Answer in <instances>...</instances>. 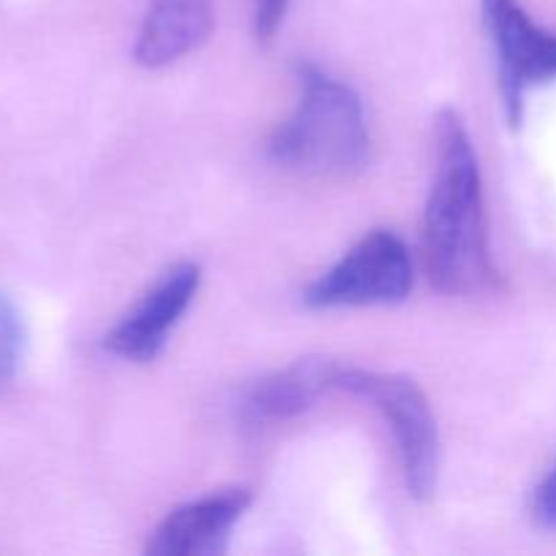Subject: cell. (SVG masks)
Masks as SVG:
<instances>
[{
	"label": "cell",
	"mask_w": 556,
	"mask_h": 556,
	"mask_svg": "<svg viewBox=\"0 0 556 556\" xmlns=\"http://www.w3.org/2000/svg\"><path fill=\"white\" fill-rule=\"evenodd\" d=\"M302 98L271 136V157L313 179H351L367 166L369 130L362 98L324 71H299Z\"/></svg>",
	"instance_id": "obj_2"
},
{
	"label": "cell",
	"mask_w": 556,
	"mask_h": 556,
	"mask_svg": "<svg viewBox=\"0 0 556 556\" xmlns=\"http://www.w3.org/2000/svg\"><path fill=\"white\" fill-rule=\"evenodd\" d=\"M212 22V0H152L136 38V63L144 68L177 63L210 38Z\"/></svg>",
	"instance_id": "obj_9"
},
{
	"label": "cell",
	"mask_w": 556,
	"mask_h": 556,
	"mask_svg": "<svg viewBox=\"0 0 556 556\" xmlns=\"http://www.w3.org/2000/svg\"><path fill=\"white\" fill-rule=\"evenodd\" d=\"M481 11L497 49L508 119L519 125L527 87L556 79V33L538 27L519 0H481Z\"/></svg>",
	"instance_id": "obj_5"
},
{
	"label": "cell",
	"mask_w": 556,
	"mask_h": 556,
	"mask_svg": "<svg viewBox=\"0 0 556 556\" xmlns=\"http://www.w3.org/2000/svg\"><path fill=\"white\" fill-rule=\"evenodd\" d=\"M413 264L407 244L394 231L367 233L304 293L309 307H369L407 299Z\"/></svg>",
	"instance_id": "obj_4"
},
{
	"label": "cell",
	"mask_w": 556,
	"mask_h": 556,
	"mask_svg": "<svg viewBox=\"0 0 556 556\" xmlns=\"http://www.w3.org/2000/svg\"><path fill=\"white\" fill-rule=\"evenodd\" d=\"M291 0H253V33L258 41H271L280 30Z\"/></svg>",
	"instance_id": "obj_11"
},
{
	"label": "cell",
	"mask_w": 556,
	"mask_h": 556,
	"mask_svg": "<svg viewBox=\"0 0 556 556\" xmlns=\"http://www.w3.org/2000/svg\"><path fill=\"white\" fill-rule=\"evenodd\" d=\"M25 351V324L9 296H0V386L14 380Z\"/></svg>",
	"instance_id": "obj_10"
},
{
	"label": "cell",
	"mask_w": 556,
	"mask_h": 556,
	"mask_svg": "<svg viewBox=\"0 0 556 556\" xmlns=\"http://www.w3.org/2000/svg\"><path fill=\"white\" fill-rule=\"evenodd\" d=\"M438 166L424 212V264L445 296H472L497 280L489 253L486 204L472 139L454 109L438 114Z\"/></svg>",
	"instance_id": "obj_1"
},
{
	"label": "cell",
	"mask_w": 556,
	"mask_h": 556,
	"mask_svg": "<svg viewBox=\"0 0 556 556\" xmlns=\"http://www.w3.org/2000/svg\"><path fill=\"white\" fill-rule=\"evenodd\" d=\"M340 369V364L329 356L299 358L291 367L258 380L244 394L242 421L248 427H266L302 416L326 391L337 389Z\"/></svg>",
	"instance_id": "obj_8"
},
{
	"label": "cell",
	"mask_w": 556,
	"mask_h": 556,
	"mask_svg": "<svg viewBox=\"0 0 556 556\" xmlns=\"http://www.w3.org/2000/svg\"><path fill=\"white\" fill-rule=\"evenodd\" d=\"M535 516L543 527L556 530V467L548 472L546 481L538 486L535 494Z\"/></svg>",
	"instance_id": "obj_12"
},
{
	"label": "cell",
	"mask_w": 556,
	"mask_h": 556,
	"mask_svg": "<svg viewBox=\"0 0 556 556\" xmlns=\"http://www.w3.org/2000/svg\"><path fill=\"white\" fill-rule=\"evenodd\" d=\"M250 505L244 489L206 494L174 508L147 541L150 556H215L228 546L233 525Z\"/></svg>",
	"instance_id": "obj_7"
},
{
	"label": "cell",
	"mask_w": 556,
	"mask_h": 556,
	"mask_svg": "<svg viewBox=\"0 0 556 556\" xmlns=\"http://www.w3.org/2000/svg\"><path fill=\"white\" fill-rule=\"evenodd\" d=\"M337 389L367 400L383 413L400 451L405 486L410 497L429 500L438 489L440 438L427 394L407 375L342 367Z\"/></svg>",
	"instance_id": "obj_3"
},
{
	"label": "cell",
	"mask_w": 556,
	"mask_h": 556,
	"mask_svg": "<svg viewBox=\"0 0 556 556\" xmlns=\"http://www.w3.org/2000/svg\"><path fill=\"white\" fill-rule=\"evenodd\" d=\"M199 264H177L163 275L152 291L144 293L134 309L119 318V324L103 340V348L119 358L130 362H152L166 345L168 331L177 326L188 304L199 291Z\"/></svg>",
	"instance_id": "obj_6"
}]
</instances>
